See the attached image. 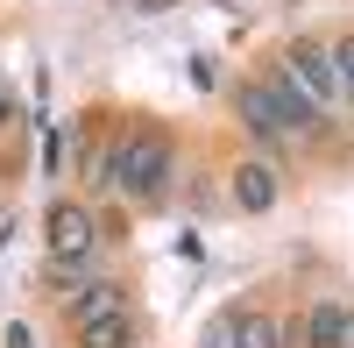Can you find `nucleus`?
I'll list each match as a JSON object with an SVG mask.
<instances>
[{"mask_svg": "<svg viewBox=\"0 0 354 348\" xmlns=\"http://www.w3.org/2000/svg\"><path fill=\"white\" fill-rule=\"evenodd\" d=\"M298 341H305V348H354V313H340V306H312L305 320H298Z\"/></svg>", "mask_w": 354, "mask_h": 348, "instance_id": "5", "label": "nucleus"}, {"mask_svg": "<svg viewBox=\"0 0 354 348\" xmlns=\"http://www.w3.org/2000/svg\"><path fill=\"white\" fill-rule=\"evenodd\" d=\"M0 114H8V100H0Z\"/></svg>", "mask_w": 354, "mask_h": 348, "instance_id": "13", "label": "nucleus"}, {"mask_svg": "<svg viewBox=\"0 0 354 348\" xmlns=\"http://www.w3.org/2000/svg\"><path fill=\"white\" fill-rule=\"evenodd\" d=\"M234 348H283V327L270 313H241V320H234Z\"/></svg>", "mask_w": 354, "mask_h": 348, "instance_id": "8", "label": "nucleus"}, {"mask_svg": "<svg viewBox=\"0 0 354 348\" xmlns=\"http://www.w3.org/2000/svg\"><path fill=\"white\" fill-rule=\"evenodd\" d=\"M333 71H340V93L354 100V36H347V43H333Z\"/></svg>", "mask_w": 354, "mask_h": 348, "instance_id": "10", "label": "nucleus"}, {"mask_svg": "<svg viewBox=\"0 0 354 348\" xmlns=\"http://www.w3.org/2000/svg\"><path fill=\"white\" fill-rule=\"evenodd\" d=\"M170 171H177V150L163 135H128L121 150L106 157V185L128 192V199H163L170 192Z\"/></svg>", "mask_w": 354, "mask_h": 348, "instance_id": "2", "label": "nucleus"}, {"mask_svg": "<svg viewBox=\"0 0 354 348\" xmlns=\"http://www.w3.org/2000/svg\"><path fill=\"white\" fill-rule=\"evenodd\" d=\"M283 64H290V78H298V85H305V93H312L319 107H326V100L340 93V71H333V50H319V43H290V57H283Z\"/></svg>", "mask_w": 354, "mask_h": 348, "instance_id": "4", "label": "nucleus"}, {"mask_svg": "<svg viewBox=\"0 0 354 348\" xmlns=\"http://www.w3.org/2000/svg\"><path fill=\"white\" fill-rule=\"evenodd\" d=\"M205 348H234V320H213V327H205Z\"/></svg>", "mask_w": 354, "mask_h": 348, "instance_id": "11", "label": "nucleus"}, {"mask_svg": "<svg viewBox=\"0 0 354 348\" xmlns=\"http://www.w3.org/2000/svg\"><path fill=\"white\" fill-rule=\"evenodd\" d=\"M234 207L241 214H270L277 207V171L270 164H234Z\"/></svg>", "mask_w": 354, "mask_h": 348, "instance_id": "7", "label": "nucleus"}, {"mask_svg": "<svg viewBox=\"0 0 354 348\" xmlns=\"http://www.w3.org/2000/svg\"><path fill=\"white\" fill-rule=\"evenodd\" d=\"M100 249V220H93V207H50V270L57 277H71L85 256Z\"/></svg>", "mask_w": 354, "mask_h": 348, "instance_id": "3", "label": "nucleus"}, {"mask_svg": "<svg viewBox=\"0 0 354 348\" xmlns=\"http://www.w3.org/2000/svg\"><path fill=\"white\" fill-rule=\"evenodd\" d=\"M128 341H135V320H128V313H113V320L78 327V348H128Z\"/></svg>", "mask_w": 354, "mask_h": 348, "instance_id": "9", "label": "nucleus"}, {"mask_svg": "<svg viewBox=\"0 0 354 348\" xmlns=\"http://www.w3.org/2000/svg\"><path fill=\"white\" fill-rule=\"evenodd\" d=\"M113 313H128V292L113 277H93L85 292H71V327H93V320H113Z\"/></svg>", "mask_w": 354, "mask_h": 348, "instance_id": "6", "label": "nucleus"}, {"mask_svg": "<svg viewBox=\"0 0 354 348\" xmlns=\"http://www.w3.org/2000/svg\"><path fill=\"white\" fill-rule=\"evenodd\" d=\"M8 348H36V334H28V327H8Z\"/></svg>", "mask_w": 354, "mask_h": 348, "instance_id": "12", "label": "nucleus"}, {"mask_svg": "<svg viewBox=\"0 0 354 348\" xmlns=\"http://www.w3.org/2000/svg\"><path fill=\"white\" fill-rule=\"evenodd\" d=\"M234 114H241L255 135H305V128L319 121V100L283 71V78H270V85H241V93H234Z\"/></svg>", "mask_w": 354, "mask_h": 348, "instance_id": "1", "label": "nucleus"}]
</instances>
